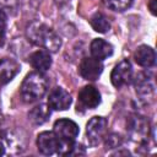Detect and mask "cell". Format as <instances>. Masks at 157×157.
<instances>
[{
  "label": "cell",
  "instance_id": "3",
  "mask_svg": "<svg viewBox=\"0 0 157 157\" xmlns=\"http://www.w3.org/2000/svg\"><path fill=\"white\" fill-rule=\"evenodd\" d=\"M128 132L132 141L145 146L150 137V124L141 115H132L128 121Z\"/></svg>",
  "mask_w": 157,
  "mask_h": 157
},
{
  "label": "cell",
  "instance_id": "8",
  "mask_svg": "<svg viewBox=\"0 0 157 157\" xmlns=\"http://www.w3.org/2000/svg\"><path fill=\"white\" fill-rule=\"evenodd\" d=\"M72 103L70 93L63 87H55L50 91L48 97V105L53 110H66Z\"/></svg>",
  "mask_w": 157,
  "mask_h": 157
},
{
  "label": "cell",
  "instance_id": "6",
  "mask_svg": "<svg viewBox=\"0 0 157 157\" xmlns=\"http://www.w3.org/2000/svg\"><path fill=\"white\" fill-rule=\"evenodd\" d=\"M101 104V93L99 91L91 85H87L81 88L78 92V102L77 110L82 109H94Z\"/></svg>",
  "mask_w": 157,
  "mask_h": 157
},
{
  "label": "cell",
  "instance_id": "15",
  "mask_svg": "<svg viewBox=\"0 0 157 157\" xmlns=\"http://www.w3.org/2000/svg\"><path fill=\"white\" fill-rule=\"evenodd\" d=\"M50 117V108L47 104H39L33 107L28 112V119L36 124V125H42L44 124Z\"/></svg>",
  "mask_w": 157,
  "mask_h": 157
},
{
  "label": "cell",
  "instance_id": "7",
  "mask_svg": "<svg viewBox=\"0 0 157 157\" xmlns=\"http://www.w3.org/2000/svg\"><path fill=\"white\" fill-rule=\"evenodd\" d=\"M103 71V64L101 60H97L92 56L90 58H83L80 63L78 66V72L80 75L88 81H96L101 76Z\"/></svg>",
  "mask_w": 157,
  "mask_h": 157
},
{
  "label": "cell",
  "instance_id": "12",
  "mask_svg": "<svg viewBox=\"0 0 157 157\" xmlns=\"http://www.w3.org/2000/svg\"><path fill=\"white\" fill-rule=\"evenodd\" d=\"M20 64L9 58L0 59V87L9 83L18 72H20Z\"/></svg>",
  "mask_w": 157,
  "mask_h": 157
},
{
  "label": "cell",
  "instance_id": "22",
  "mask_svg": "<svg viewBox=\"0 0 157 157\" xmlns=\"http://www.w3.org/2000/svg\"><path fill=\"white\" fill-rule=\"evenodd\" d=\"M67 1H70V0H55V2H56V4H60V5H61V4H65V2H67Z\"/></svg>",
  "mask_w": 157,
  "mask_h": 157
},
{
  "label": "cell",
  "instance_id": "9",
  "mask_svg": "<svg viewBox=\"0 0 157 157\" xmlns=\"http://www.w3.org/2000/svg\"><path fill=\"white\" fill-rule=\"evenodd\" d=\"M60 141L53 131H43L37 136L38 151L45 156H50L58 152Z\"/></svg>",
  "mask_w": 157,
  "mask_h": 157
},
{
  "label": "cell",
  "instance_id": "1",
  "mask_svg": "<svg viewBox=\"0 0 157 157\" xmlns=\"http://www.w3.org/2000/svg\"><path fill=\"white\" fill-rule=\"evenodd\" d=\"M26 37L32 44L40 47L49 53H55L61 47V39L59 34L52 27L40 21H33L28 25L26 29Z\"/></svg>",
  "mask_w": 157,
  "mask_h": 157
},
{
  "label": "cell",
  "instance_id": "18",
  "mask_svg": "<svg viewBox=\"0 0 157 157\" xmlns=\"http://www.w3.org/2000/svg\"><path fill=\"white\" fill-rule=\"evenodd\" d=\"M121 144H123V139H121V136L119 134L112 132V134L104 136V145H105V148L107 150L118 148Z\"/></svg>",
  "mask_w": 157,
  "mask_h": 157
},
{
  "label": "cell",
  "instance_id": "23",
  "mask_svg": "<svg viewBox=\"0 0 157 157\" xmlns=\"http://www.w3.org/2000/svg\"><path fill=\"white\" fill-rule=\"evenodd\" d=\"M0 113H1V99H0Z\"/></svg>",
  "mask_w": 157,
  "mask_h": 157
},
{
  "label": "cell",
  "instance_id": "21",
  "mask_svg": "<svg viewBox=\"0 0 157 157\" xmlns=\"http://www.w3.org/2000/svg\"><path fill=\"white\" fill-rule=\"evenodd\" d=\"M5 153V148H4V145L0 142V156H2Z\"/></svg>",
  "mask_w": 157,
  "mask_h": 157
},
{
  "label": "cell",
  "instance_id": "19",
  "mask_svg": "<svg viewBox=\"0 0 157 157\" xmlns=\"http://www.w3.org/2000/svg\"><path fill=\"white\" fill-rule=\"evenodd\" d=\"M6 26H7V16L6 13L0 10V48L4 45L5 43V38H6Z\"/></svg>",
  "mask_w": 157,
  "mask_h": 157
},
{
  "label": "cell",
  "instance_id": "4",
  "mask_svg": "<svg viewBox=\"0 0 157 157\" xmlns=\"http://www.w3.org/2000/svg\"><path fill=\"white\" fill-rule=\"evenodd\" d=\"M107 126L108 121L103 117L97 115L88 120L86 125V136L91 146H97L103 141L107 132Z\"/></svg>",
  "mask_w": 157,
  "mask_h": 157
},
{
  "label": "cell",
  "instance_id": "16",
  "mask_svg": "<svg viewBox=\"0 0 157 157\" xmlns=\"http://www.w3.org/2000/svg\"><path fill=\"white\" fill-rule=\"evenodd\" d=\"M90 25L92 26V28L96 32H99V33H107L110 29V23H109L108 18L101 12H96L91 16Z\"/></svg>",
  "mask_w": 157,
  "mask_h": 157
},
{
  "label": "cell",
  "instance_id": "20",
  "mask_svg": "<svg viewBox=\"0 0 157 157\" xmlns=\"http://www.w3.org/2000/svg\"><path fill=\"white\" fill-rule=\"evenodd\" d=\"M156 1L157 0H150V2H148V7H150V11L152 15H156Z\"/></svg>",
  "mask_w": 157,
  "mask_h": 157
},
{
  "label": "cell",
  "instance_id": "10",
  "mask_svg": "<svg viewBox=\"0 0 157 157\" xmlns=\"http://www.w3.org/2000/svg\"><path fill=\"white\" fill-rule=\"evenodd\" d=\"M134 86H135V91H136L137 96L141 97V99L151 98L153 96L155 88H156L152 76H150L145 72L137 74V76L135 77V81H134Z\"/></svg>",
  "mask_w": 157,
  "mask_h": 157
},
{
  "label": "cell",
  "instance_id": "2",
  "mask_svg": "<svg viewBox=\"0 0 157 157\" xmlns=\"http://www.w3.org/2000/svg\"><path fill=\"white\" fill-rule=\"evenodd\" d=\"M48 91V80L47 77L38 72H29L22 81L20 92L21 97L26 103H33L44 97Z\"/></svg>",
  "mask_w": 157,
  "mask_h": 157
},
{
  "label": "cell",
  "instance_id": "13",
  "mask_svg": "<svg viewBox=\"0 0 157 157\" xmlns=\"http://www.w3.org/2000/svg\"><path fill=\"white\" fill-rule=\"evenodd\" d=\"M90 52L92 58L102 61L113 54V45L102 38H96L91 42Z\"/></svg>",
  "mask_w": 157,
  "mask_h": 157
},
{
  "label": "cell",
  "instance_id": "17",
  "mask_svg": "<svg viewBox=\"0 0 157 157\" xmlns=\"http://www.w3.org/2000/svg\"><path fill=\"white\" fill-rule=\"evenodd\" d=\"M103 2L108 9L115 12H123L131 6L132 0H103Z\"/></svg>",
  "mask_w": 157,
  "mask_h": 157
},
{
  "label": "cell",
  "instance_id": "14",
  "mask_svg": "<svg viewBox=\"0 0 157 157\" xmlns=\"http://www.w3.org/2000/svg\"><path fill=\"white\" fill-rule=\"evenodd\" d=\"M134 59L142 67H151L156 61V53L150 45H140L134 53Z\"/></svg>",
  "mask_w": 157,
  "mask_h": 157
},
{
  "label": "cell",
  "instance_id": "5",
  "mask_svg": "<svg viewBox=\"0 0 157 157\" xmlns=\"http://www.w3.org/2000/svg\"><path fill=\"white\" fill-rule=\"evenodd\" d=\"M110 81L112 85L117 88L129 85L132 81V66L129 60H121L114 66L110 74Z\"/></svg>",
  "mask_w": 157,
  "mask_h": 157
},
{
  "label": "cell",
  "instance_id": "11",
  "mask_svg": "<svg viewBox=\"0 0 157 157\" xmlns=\"http://www.w3.org/2000/svg\"><path fill=\"white\" fill-rule=\"evenodd\" d=\"M28 63L31 64V66L36 71H38L40 74H44L52 66V56H50V53L48 50H45V49L36 50V52H33L28 56Z\"/></svg>",
  "mask_w": 157,
  "mask_h": 157
}]
</instances>
